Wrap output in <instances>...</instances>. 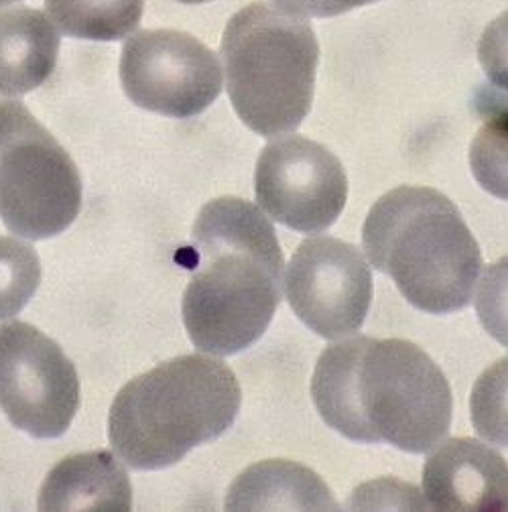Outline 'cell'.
<instances>
[{
  "mask_svg": "<svg viewBox=\"0 0 508 512\" xmlns=\"http://www.w3.org/2000/svg\"><path fill=\"white\" fill-rule=\"evenodd\" d=\"M311 397L340 435L425 454L448 437L452 389L446 374L409 340L368 336L328 346L317 358Z\"/></svg>",
  "mask_w": 508,
  "mask_h": 512,
  "instance_id": "obj_1",
  "label": "cell"
},
{
  "mask_svg": "<svg viewBox=\"0 0 508 512\" xmlns=\"http://www.w3.org/2000/svg\"><path fill=\"white\" fill-rule=\"evenodd\" d=\"M198 269L181 315L192 344L232 356L257 344L281 305L285 259L271 220L242 198L208 202L194 224Z\"/></svg>",
  "mask_w": 508,
  "mask_h": 512,
  "instance_id": "obj_2",
  "label": "cell"
},
{
  "mask_svg": "<svg viewBox=\"0 0 508 512\" xmlns=\"http://www.w3.org/2000/svg\"><path fill=\"white\" fill-rule=\"evenodd\" d=\"M240 405L228 364L212 354H183L124 384L110 407L108 439L129 468L163 470L224 435Z\"/></svg>",
  "mask_w": 508,
  "mask_h": 512,
  "instance_id": "obj_3",
  "label": "cell"
},
{
  "mask_svg": "<svg viewBox=\"0 0 508 512\" xmlns=\"http://www.w3.org/2000/svg\"><path fill=\"white\" fill-rule=\"evenodd\" d=\"M362 246L417 309L446 315L472 303L482 252L456 204L431 187L401 185L368 212Z\"/></svg>",
  "mask_w": 508,
  "mask_h": 512,
  "instance_id": "obj_4",
  "label": "cell"
},
{
  "mask_svg": "<svg viewBox=\"0 0 508 512\" xmlns=\"http://www.w3.org/2000/svg\"><path fill=\"white\" fill-rule=\"evenodd\" d=\"M220 55L230 102L250 131L295 133L311 110L320 63L311 25L261 0L228 21Z\"/></svg>",
  "mask_w": 508,
  "mask_h": 512,
  "instance_id": "obj_5",
  "label": "cell"
},
{
  "mask_svg": "<svg viewBox=\"0 0 508 512\" xmlns=\"http://www.w3.org/2000/svg\"><path fill=\"white\" fill-rule=\"evenodd\" d=\"M82 210L80 171L19 100L0 102V218L31 240L61 234Z\"/></svg>",
  "mask_w": 508,
  "mask_h": 512,
  "instance_id": "obj_6",
  "label": "cell"
},
{
  "mask_svg": "<svg viewBox=\"0 0 508 512\" xmlns=\"http://www.w3.org/2000/svg\"><path fill=\"white\" fill-rule=\"evenodd\" d=\"M0 409L37 439L61 437L80 409L74 362L27 322L0 324Z\"/></svg>",
  "mask_w": 508,
  "mask_h": 512,
  "instance_id": "obj_7",
  "label": "cell"
},
{
  "mask_svg": "<svg viewBox=\"0 0 508 512\" xmlns=\"http://www.w3.org/2000/svg\"><path fill=\"white\" fill-rule=\"evenodd\" d=\"M120 84L143 110L192 118L222 94V70L216 53L194 35L153 29L124 41Z\"/></svg>",
  "mask_w": 508,
  "mask_h": 512,
  "instance_id": "obj_8",
  "label": "cell"
},
{
  "mask_svg": "<svg viewBox=\"0 0 508 512\" xmlns=\"http://www.w3.org/2000/svg\"><path fill=\"white\" fill-rule=\"evenodd\" d=\"M254 198L271 220L317 234L340 218L348 200V177L330 149L291 133L271 141L259 155Z\"/></svg>",
  "mask_w": 508,
  "mask_h": 512,
  "instance_id": "obj_9",
  "label": "cell"
},
{
  "mask_svg": "<svg viewBox=\"0 0 508 512\" xmlns=\"http://www.w3.org/2000/svg\"><path fill=\"white\" fill-rule=\"evenodd\" d=\"M285 295L311 332L342 340L364 326L372 301V273L358 246L332 236L307 238L287 265Z\"/></svg>",
  "mask_w": 508,
  "mask_h": 512,
  "instance_id": "obj_10",
  "label": "cell"
},
{
  "mask_svg": "<svg viewBox=\"0 0 508 512\" xmlns=\"http://www.w3.org/2000/svg\"><path fill=\"white\" fill-rule=\"evenodd\" d=\"M423 494L427 506L441 512H504L508 464L478 439H448L425 462Z\"/></svg>",
  "mask_w": 508,
  "mask_h": 512,
  "instance_id": "obj_11",
  "label": "cell"
},
{
  "mask_svg": "<svg viewBox=\"0 0 508 512\" xmlns=\"http://www.w3.org/2000/svg\"><path fill=\"white\" fill-rule=\"evenodd\" d=\"M39 510H118L133 508V484L110 452H86L61 460L45 478Z\"/></svg>",
  "mask_w": 508,
  "mask_h": 512,
  "instance_id": "obj_12",
  "label": "cell"
},
{
  "mask_svg": "<svg viewBox=\"0 0 508 512\" xmlns=\"http://www.w3.org/2000/svg\"><path fill=\"white\" fill-rule=\"evenodd\" d=\"M55 23L37 9L0 11V96L21 98L41 88L59 55Z\"/></svg>",
  "mask_w": 508,
  "mask_h": 512,
  "instance_id": "obj_13",
  "label": "cell"
},
{
  "mask_svg": "<svg viewBox=\"0 0 508 512\" xmlns=\"http://www.w3.org/2000/svg\"><path fill=\"white\" fill-rule=\"evenodd\" d=\"M228 510H338L332 490L313 470L267 460L246 468L228 488Z\"/></svg>",
  "mask_w": 508,
  "mask_h": 512,
  "instance_id": "obj_14",
  "label": "cell"
},
{
  "mask_svg": "<svg viewBox=\"0 0 508 512\" xmlns=\"http://www.w3.org/2000/svg\"><path fill=\"white\" fill-rule=\"evenodd\" d=\"M55 27L76 39L120 41L141 25L145 0H45Z\"/></svg>",
  "mask_w": 508,
  "mask_h": 512,
  "instance_id": "obj_15",
  "label": "cell"
},
{
  "mask_svg": "<svg viewBox=\"0 0 508 512\" xmlns=\"http://www.w3.org/2000/svg\"><path fill=\"white\" fill-rule=\"evenodd\" d=\"M470 169L490 196L508 202V100L488 106V116L470 145Z\"/></svg>",
  "mask_w": 508,
  "mask_h": 512,
  "instance_id": "obj_16",
  "label": "cell"
},
{
  "mask_svg": "<svg viewBox=\"0 0 508 512\" xmlns=\"http://www.w3.org/2000/svg\"><path fill=\"white\" fill-rule=\"evenodd\" d=\"M41 283V261L23 240L0 238V319L15 317L33 299Z\"/></svg>",
  "mask_w": 508,
  "mask_h": 512,
  "instance_id": "obj_17",
  "label": "cell"
},
{
  "mask_svg": "<svg viewBox=\"0 0 508 512\" xmlns=\"http://www.w3.org/2000/svg\"><path fill=\"white\" fill-rule=\"evenodd\" d=\"M470 417L484 441L508 447V356L478 376L470 397Z\"/></svg>",
  "mask_w": 508,
  "mask_h": 512,
  "instance_id": "obj_18",
  "label": "cell"
},
{
  "mask_svg": "<svg viewBox=\"0 0 508 512\" xmlns=\"http://www.w3.org/2000/svg\"><path fill=\"white\" fill-rule=\"evenodd\" d=\"M476 313L488 336L508 348V254L486 267L478 287Z\"/></svg>",
  "mask_w": 508,
  "mask_h": 512,
  "instance_id": "obj_19",
  "label": "cell"
},
{
  "mask_svg": "<svg viewBox=\"0 0 508 512\" xmlns=\"http://www.w3.org/2000/svg\"><path fill=\"white\" fill-rule=\"evenodd\" d=\"M478 59L490 84L508 94V11L484 29Z\"/></svg>",
  "mask_w": 508,
  "mask_h": 512,
  "instance_id": "obj_20",
  "label": "cell"
},
{
  "mask_svg": "<svg viewBox=\"0 0 508 512\" xmlns=\"http://www.w3.org/2000/svg\"><path fill=\"white\" fill-rule=\"evenodd\" d=\"M271 3L293 17L326 19L372 5L376 0H271Z\"/></svg>",
  "mask_w": 508,
  "mask_h": 512,
  "instance_id": "obj_21",
  "label": "cell"
},
{
  "mask_svg": "<svg viewBox=\"0 0 508 512\" xmlns=\"http://www.w3.org/2000/svg\"><path fill=\"white\" fill-rule=\"evenodd\" d=\"M177 3H183V5H204V3H210V0H177Z\"/></svg>",
  "mask_w": 508,
  "mask_h": 512,
  "instance_id": "obj_22",
  "label": "cell"
},
{
  "mask_svg": "<svg viewBox=\"0 0 508 512\" xmlns=\"http://www.w3.org/2000/svg\"><path fill=\"white\" fill-rule=\"evenodd\" d=\"M15 3H21V0H0V7H9V5H15Z\"/></svg>",
  "mask_w": 508,
  "mask_h": 512,
  "instance_id": "obj_23",
  "label": "cell"
}]
</instances>
